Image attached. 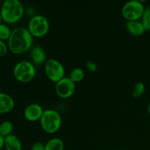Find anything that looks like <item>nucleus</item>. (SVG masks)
<instances>
[{
    "instance_id": "2",
    "label": "nucleus",
    "mask_w": 150,
    "mask_h": 150,
    "mask_svg": "<svg viewBox=\"0 0 150 150\" xmlns=\"http://www.w3.org/2000/svg\"><path fill=\"white\" fill-rule=\"evenodd\" d=\"M0 13L3 21L12 24L18 22L23 18L24 6L18 0H5L1 4Z\"/></svg>"
},
{
    "instance_id": "11",
    "label": "nucleus",
    "mask_w": 150,
    "mask_h": 150,
    "mask_svg": "<svg viewBox=\"0 0 150 150\" xmlns=\"http://www.w3.org/2000/svg\"><path fill=\"white\" fill-rule=\"evenodd\" d=\"M15 106L14 99L8 94L0 92V114L9 113Z\"/></svg>"
},
{
    "instance_id": "20",
    "label": "nucleus",
    "mask_w": 150,
    "mask_h": 150,
    "mask_svg": "<svg viewBox=\"0 0 150 150\" xmlns=\"http://www.w3.org/2000/svg\"><path fill=\"white\" fill-rule=\"evenodd\" d=\"M86 67L87 68V70L89 72H92V73H95L98 70V65H97L96 63L93 62L92 61H87L86 62Z\"/></svg>"
},
{
    "instance_id": "8",
    "label": "nucleus",
    "mask_w": 150,
    "mask_h": 150,
    "mask_svg": "<svg viewBox=\"0 0 150 150\" xmlns=\"http://www.w3.org/2000/svg\"><path fill=\"white\" fill-rule=\"evenodd\" d=\"M76 83L65 76L56 83L55 91L57 95L62 99H67L73 95L76 92Z\"/></svg>"
},
{
    "instance_id": "6",
    "label": "nucleus",
    "mask_w": 150,
    "mask_h": 150,
    "mask_svg": "<svg viewBox=\"0 0 150 150\" xmlns=\"http://www.w3.org/2000/svg\"><path fill=\"white\" fill-rule=\"evenodd\" d=\"M143 1L140 0H130L122 7V15L128 21L141 20L145 10Z\"/></svg>"
},
{
    "instance_id": "26",
    "label": "nucleus",
    "mask_w": 150,
    "mask_h": 150,
    "mask_svg": "<svg viewBox=\"0 0 150 150\" xmlns=\"http://www.w3.org/2000/svg\"><path fill=\"white\" fill-rule=\"evenodd\" d=\"M0 92H1V86H0Z\"/></svg>"
},
{
    "instance_id": "5",
    "label": "nucleus",
    "mask_w": 150,
    "mask_h": 150,
    "mask_svg": "<svg viewBox=\"0 0 150 150\" xmlns=\"http://www.w3.org/2000/svg\"><path fill=\"white\" fill-rule=\"evenodd\" d=\"M27 29L33 38H42L49 31V21L42 15H35L29 19Z\"/></svg>"
},
{
    "instance_id": "7",
    "label": "nucleus",
    "mask_w": 150,
    "mask_h": 150,
    "mask_svg": "<svg viewBox=\"0 0 150 150\" xmlns=\"http://www.w3.org/2000/svg\"><path fill=\"white\" fill-rule=\"evenodd\" d=\"M44 68L48 79L54 83H57L65 77V68L57 59H48L44 64Z\"/></svg>"
},
{
    "instance_id": "15",
    "label": "nucleus",
    "mask_w": 150,
    "mask_h": 150,
    "mask_svg": "<svg viewBox=\"0 0 150 150\" xmlns=\"http://www.w3.org/2000/svg\"><path fill=\"white\" fill-rule=\"evenodd\" d=\"M85 73L83 71V69L80 68V67H76V68L73 69L70 73L69 78L73 81L74 83H78L80 82L84 79Z\"/></svg>"
},
{
    "instance_id": "24",
    "label": "nucleus",
    "mask_w": 150,
    "mask_h": 150,
    "mask_svg": "<svg viewBox=\"0 0 150 150\" xmlns=\"http://www.w3.org/2000/svg\"><path fill=\"white\" fill-rule=\"evenodd\" d=\"M148 113H149V116H150V102H149V105H148Z\"/></svg>"
},
{
    "instance_id": "19",
    "label": "nucleus",
    "mask_w": 150,
    "mask_h": 150,
    "mask_svg": "<svg viewBox=\"0 0 150 150\" xmlns=\"http://www.w3.org/2000/svg\"><path fill=\"white\" fill-rule=\"evenodd\" d=\"M141 21L142 22L146 31L150 30V5L145 7Z\"/></svg>"
},
{
    "instance_id": "9",
    "label": "nucleus",
    "mask_w": 150,
    "mask_h": 150,
    "mask_svg": "<svg viewBox=\"0 0 150 150\" xmlns=\"http://www.w3.org/2000/svg\"><path fill=\"white\" fill-rule=\"evenodd\" d=\"M43 108L38 103H32L28 105L23 111L25 119L29 122H37L40 120L43 114Z\"/></svg>"
},
{
    "instance_id": "16",
    "label": "nucleus",
    "mask_w": 150,
    "mask_h": 150,
    "mask_svg": "<svg viewBox=\"0 0 150 150\" xmlns=\"http://www.w3.org/2000/svg\"><path fill=\"white\" fill-rule=\"evenodd\" d=\"M13 125L10 121H4L0 124V134L3 137L13 134Z\"/></svg>"
},
{
    "instance_id": "13",
    "label": "nucleus",
    "mask_w": 150,
    "mask_h": 150,
    "mask_svg": "<svg viewBox=\"0 0 150 150\" xmlns=\"http://www.w3.org/2000/svg\"><path fill=\"white\" fill-rule=\"evenodd\" d=\"M6 150H22L23 146L18 137L14 134L4 137V146Z\"/></svg>"
},
{
    "instance_id": "1",
    "label": "nucleus",
    "mask_w": 150,
    "mask_h": 150,
    "mask_svg": "<svg viewBox=\"0 0 150 150\" xmlns=\"http://www.w3.org/2000/svg\"><path fill=\"white\" fill-rule=\"evenodd\" d=\"M33 40V36L27 28H15L7 40L8 49L14 54H23L32 48Z\"/></svg>"
},
{
    "instance_id": "25",
    "label": "nucleus",
    "mask_w": 150,
    "mask_h": 150,
    "mask_svg": "<svg viewBox=\"0 0 150 150\" xmlns=\"http://www.w3.org/2000/svg\"><path fill=\"white\" fill-rule=\"evenodd\" d=\"M1 21H2V18H1V13H0V24H1Z\"/></svg>"
},
{
    "instance_id": "18",
    "label": "nucleus",
    "mask_w": 150,
    "mask_h": 150,
    "mask_svg": "<svg viewBox=\"0 0 150 150\" xmlns=\"http://www.w3.org/2000/svg\"><path fill=\"white\" fill-rule=\"evenodd\" d=\"M11 33L12 30L7 24L2 23L0 24V40L3 41L8 40Z\"/></svg>"
},
{
    "instance_id": "22",
    "label": "nucleus",
    "mask_w": 150,
    "mask_h": 150,
    "mask_svg": "<svg viewBox=\"0 0 150 150\" xmlns=\"http://www.w3.org/2000/svg\"><path fill=\"white\" fill-rule=\"evenodd\" d=\"M31 150H45V144L42 142H37L32 144Z\"/></svg>"
},
{
    "instance_id": "17",
    "label": "nucleus",
    "mask_w": 150,
    "mask_h": 150,
    "mask_svg": "<svg viewBox=\"0 0 150 150\" xmlns=\"http://www.w3.org/2000/svg\"><path fill=\"white\" fill-rule=\"evenodd\" d=\"M145 85L143 82H137L135 83L133 89L132 95L134 98H139L143 95L145 92Z\"/></svg>"
},
{
    "instance_id": "4",
    "label": "nucleus",
    "mask_w": 150,
    "mask_h": 150,
    "mask_svg": "<svg viewBox=\"0 0 150 150\" xmlns=\"http://www.w3.org/2000/svg\"><path fill=\"white\" fill-rule=\"evenodd\" d=\"M15 79L21 83H28L34 79L36 75L35 65L30 61L21 60L15 64L13 67Z\"/></svg>"
},
{
    "instance_id": "10",
    "label": "nucleus",
    "mask_w": 150,
    "mask_h": 150,
    "mask_svg": "<svg viewBox=\"0 0 150 150\" xmlns=\"http://www.w3.org/2000/svg\"><path fill=\"white\" fill-rule=\"evenodd\" d=\"M30 57L32 59V62L34 64L40 65L46 62L47 54L45 50L40 45H35L32 48L30 53Z\"/></svg>"
},
{
    "instance_id": "21",
    "label": "nucleus",
    "mask_w": 150,
    "mask_h": 150,
    "mask_svg": "<svg viewBox=\"0 0 150 150\" xmlns=\"http://www.w3.org/2000/svg\"><path fill=\"white\" fill-rule=\"evenodd\" d=\"M7 50H8V46L5 42L0 40V57L5 55L7 52Z\"/></svg>"
},
{
    "instance_id": "14",
    "label": "nucleus",
    "mask_w": 150,
    "mask_h": 150,
    "mask_svg": "<svg viewBox=\"0 0 150 150\" xmlns=\"http://www.w3.org/2000/svg\"><path fill=\"white\" fill-rule=\"evenodd\" d=\"M64 142L58 137L51 138L45 144V150H64Z\"/></svg>"
},
{
    "instance_id": "23",
    "label": "nucleus",
    "mask_w": 150,
    "mask_h": 150,
    "mask_svg": "<svg viewBox=\"0 0 150 150\" xmlns=\"http://www.w3.org/2000/svg\"><path fill=\"white\" fill-rule=\"evenodd\" d=\"M4 146V137H3L1 134H0V150L2 149V148Z\"/></svg>"
},
{
    "instance_id": "12",
    "label": "nucleus",
    "mask_w": 150,
    "mask_h": 150,
    "mask_svg": "<svg viewBox=\"0 0 150 150\" xmlns=\"http://www.w3.org/2000/svg\"><path fill=\"white\" fill-rule=\"evenodd\" d=\"M125 27L127 32L133 36H141L146 31L141 20L128 21L126 22Z\"/></svg>"
},
{
    "instance_id": "3",
    "label": "nucleus",
    "mask_w": 150,
    "mask_h": 150,
    "mask_svg": "<svg viewBox=\"0 0 150 150\" xmlns=\"http://www.w3.org/2000/svg\"><path fill=\"white\" fill-rule=\"evenodd\" d=\"M62 122L59 113L54 109L44 110L42 117L40 120L42 130L47 133L54 134L60 129Z\"/></svg>"
}]
</instances>
